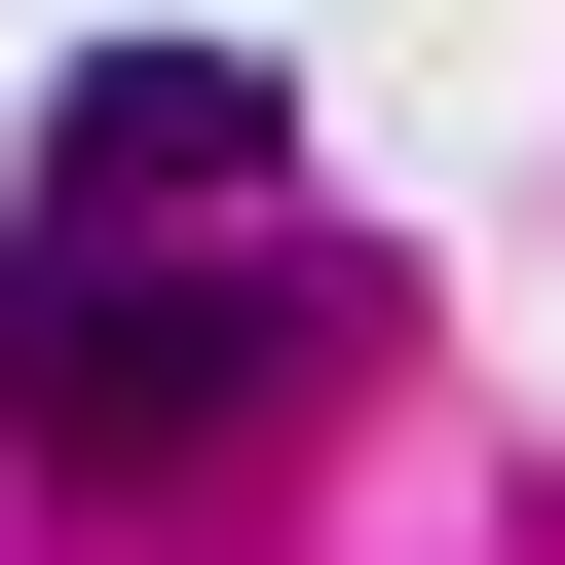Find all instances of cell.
Returning <instances> with one entry per match:
<instances>
[{
  "label": "cell",
  "instance_id": "obj_1",
  "mask_svg": "<svg viewBox=\"0 0 565 565\" xmlns=\"http://www.w3.org/2000/svg\"><path fill=\"white\" fill-rule=\"evenodd\" d=\"M340 340L377 302L264 189H39V226H0V452H76V490H189L226 415H302Z\"/></svg>",
  "mask_w": 565,
  "mask_h": 565
},
{
  "label": "cell",
  "instance_id": "obj_2",
  "mask_svg": "<svg viewBox=\"0 0 565 565\" xmlns=\"http://www.w3.org/2000/svg\"><path fill=\"white\" fill-rule=\"evenodd\" d=\"M39 151H76V189H264V151H302V114H264L226 39H114V76H76Z\"/></svg>",
  "mask_w": 565,
  "mask_h": 565
}]
</instances>
